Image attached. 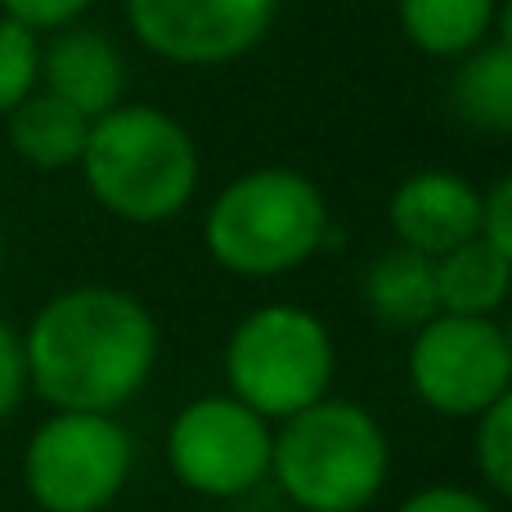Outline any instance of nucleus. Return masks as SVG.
Listing matches in <instances>:
<instances>
[{"mask_svg":"<svg viewBox=\"0 0 512 512\" xmlns=\"http://www.w3.org/2000/svg\"><path fill=\"white\" fill-rule=\"evenodd\" d=\"M95 0H0L5 18L32 27V32H59V27H72Z\"/></svg>","mask_w":512,"mask_h":512,"instance_id":"nucleus-19","label":"nucleus"},{"mask_svg":"<svg viewBox=\"0 0 512 512\" xmlns=\"http://www.w3.org/2000/svg\"><path fill=\"white\" fill-rule=\"evenodd\" d=\"M274 432L234 396H198L171 418L167 463L176 481L207 499H239L270 477Z\"/></svg>","mask_w":512,"mask_h":512,"instance_id":"nucleus-8","label":"nucleus"},{"mask_svg":"<svg viewBox=\"0 0 512 512\" xmlns=\"http://www.w3.org/2000/svg\"><path fill=\"white\" fill-rule=\"evenodd\" d=\"M387 472V432L355 400L324 396L297 409L270 445V477L301 512H364Z\"/></svg>","mask_w":512,"mask_h":512,"instance_id":"nucleus-3","label":"nucleus"},{"mask_svg":"<svg viewBox=\"0 0 512 512\" xmlns=\"http://www.w3.org/2000/svg\"><path fill=\"white\" fill-rule=\"evenodd\" d=\"M477 472L495 495H512V391L477 414Z\"/></svg>","mask_w":512,"mask_h":512,"instance_id":"nucleus-18","label":"nucleus"},{"mask_svg":"<svg viewBox=\"0 0 512 512\" xmlns=\"http://www.w3.org/2000/svg\"><path fill=\"white\" fill-rule=\"evenodd\" d=\"M9 149L36 171H63L77 167L90 135V117H81L59 95L36 86L23 104L9 108Z\"/></svg>","mask_w":512,"mask_h":512,"instance_id":"nucleus-12","label":"nucleus"},{"mask_svg":"<svg viewBox=\"0 0 512 512\" xmlns=\"http://www.w3.org/2000/svg\"><path fill=\"white\" fill-rule=\"evenodd\" d=\"M27 387L50 409L117 414L158 364V324L122 288H68L36 310L23 337Z\"/></svg>","mask_w":512,"mask_h":512,"instance_id":"nucleus-1","label":"nucleus"},{"mask_svg":"<svg viewBox=\"0 0 512 512\" xmlns=\"http://www.w3.org/2000/svg\"><path fill=\"white\" fill-rule=\"evenodd\" d=\"M328 203L310 176L292 167H261L230 180L212 198L203 243L212 261L243 279H274L324 248Z\"/></svg>","mask_w":512,"mask_h":512,"instance_id":"nucleus-4","label":"nucleus"},{"mask_svg":"<svg viewBox=\"0 0 512 512\" xmlns=\"http://www.w3.org/2000/svg\"><path fill=\"white\" fill-rule=\"evenodd\" d=\"M396 512H495L477 490H463V486H427L418 495H409Z\"/></svg>","mask_w":512,"mask_h":512,"instance_id":"nucleus-22","label":"nucleus"},{"mask_svg":"<svg viewBox=\"0 0 512 512\" xmlns=\"http://www.w3.org/2000/svg\"><path fill=\"white\" fill-rule=\"evenodd\" d=\"M364 306L391 328H418L441 315L436 301V261L414 248H391L364 274Z\"/></svg>","mask_w":512,"mask_h":512,"instance_id":"nucleus-13","label":"nucleus"},{"mask_svg":"<svg viewBox=\"0 0 512 512\" xmlns=\"http://www.w3.org/2000/svg\"><path fill=\"white\" fill-rule=\"evenodd\" d=\"M135 445L113 414L54 409L23 450V486L41 512H104L131 481Z\"/></svg>","mask_w":512,"mask_h":512,"instance_id":"nucleus-6","label":"nucleus"},{"mask_svg":"<svg viewBox=\"0 0 512 512\" xmlns=\"http://www.w3.org/2000/svg\"><path fill=\"white\" fill-rule=\"evenodd\" d=\"M337 351L324 319L301 306H261L225 342L230 396L243 400L265 423H283L297 409L328 396Z\"/></svg>","mask_w":512,"mask_h":512,"instance_id":"nucleus-5","label":"nucleus"},{"mask_svg":"<svg viewBox=\"0 0 512 512\" xmlns=\"http://www.w3.org/2000/svg\"><path fill=\"white\" fill-rule=\"evenodd\" d=\"M27 396V364H23V337L0 319V423L23 405Z\"/></svg>","mask_w":512,"mask_h":512,"instance_id":"nucleus-20","label":"nucleus"},{"mask_svg":"<svg viewBox=\"0 0 512 512\" xmlns=\"http://www.w3.org/2000/svg\"><path fill=\"white\" fill-rule=\"evenodd\" d=\"M387 221L396 230L400 248L423 256H445L459 243L477 239L481 230V194L454 171H418L391 194Z\"/></svg>","mask_w":512,"mask_h":512,"instance_id":"nucleus-10","label":"nucleus"},{"mask_svg":"<svg viewBox=\"0 0 512 512\" xmlns=\"http://www.w3.org/2000/svg\"><path fill=\"white\" fill-rule=\"evenodd\" d=\"M41 86V32L0 18V117Z\"/></svg>","mask_w":512,"mask_h":512,"instance_id":"nucleus-17","label":"nucleus"},{"mask_svg":"<svg viewBox=\"0 0 512 512\" xmlns=\"http://www.w3.org/2000/svg\"><path fill=\"white\" fill-rule=\"evenodd\" d=\"M477 239H486L495 252L512 256V180H495L490 194H481V230Z\"/></svg>","mask_w":512,"mask_h":512,"instance_id":"nucleus-21","label":"nucleus"},{"mask_svg":"<svg viewBox=\"0 0 512 512\" xmlns=\"http://www.w3.org/2000/svg\"><path fill=\"white\" fill-rule=\"evenodd\" d=\"M77 167L104 212L131 225H158L194 198L198 144L162 108L117 104L90 122Z\"/></svg>","mask_w":512,"mask_h":512,"instance_id":"nucleus-2","label":"nucleus"},{"mask_svg":"<svg viewBox=\"0 0 512 512\" xmlns=\"http://www.w3.org/2000/svg\"><path fill=\"white\" fill-rule=\"evenodd\" d=\"M409 387L445 418H477L512 391V342L495 315H432L409 342Z\"/></svg>","mask_w":512,"mask_h":512,"instance_id":"nucleus-7","label":"nucleus"},{"mask_svg":"<svg viewBox=\"0 0 512 512\" xmlns=\"http://www.w3.org/2000/svg\"><path fill=\"white\" fill-rule=\"evenodd\" d=\"M450 104L472 131L508 135L512 131V45L486 41L463 54L450 81Z\"/></svg>","mask_w":512,"mask_h":512,"instance_id":"nucleus-15","label":"nucleus"},{"mask_svg":"<svg viewBox=\"0 0 512 512\" xmlns=\"http://www.w3.org/2000/svg\"><path fill=\"white\" fill-rule=\"evenodd\" d=\"M279 0H126L144 50L180 68H221L243 59L274 27Z\"/></svg>","mask_w":512,"mask_h":512,"instance_id":"nucleus-9","label":"nucleus"},{"mask_svg":"<svg viewBox=\"0 0 512 512\" xmlns=\"http://www.w3.org/2000/svg\"><path fill=\"white\" fill-rule=\"evenodd\" d=\"M512 256L495 252L486 239H468L436 256V301L445 315H495L508 301Z\"/></svg>","mask_w":512,"mask_h":512,"instance_id":"nucleus-14","label":"nucleus"},{"mask_svg":"<svg viewBox=\"0 0 512 512\" xmlns=\"http://www.w3.org/2000/svg\"><path fill=\"white\" fill-rule=\"evenodd\" d=\"M0 270H5V230H0Z\"/></svg>","mask_w":512,"mask_h":512,"instance_id":"nucleus-23","label":"nucleus"},{"mask_svg":"<svg viewBox=\"0 0 512 512\" xmlns=\"http://www.w3.org/2000/svg\"><path fill=\"white\" fill-rule=\"evenodd\" d=\"M41 90L59 95L81 117H104L108 108L122 104L126 90V63L117 45L104 32L90 27H59L50 45H41Z\"/></svg>","mask_w":512,"mask_h":512,"instance_id":"nucleus-11","label":"nucleus"},{"mask_svg":"<svg viewBox=\"0 0 512 512\" xmlns=\"http://www.w3.org/2000/svg\"><path fill=\"white\" fill-rule=\"evenodd\" d=\"M499 0H400V27L432 59H463L486 45Z\"/></svg>","mask_w":512,"mask_h":512,"instance_id":"nucleus-16","label":"nucleus"}]
</instances>
